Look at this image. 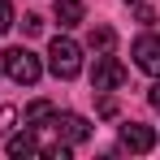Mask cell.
Returning <instances> with one entry per match:
<instances>
[{
  "label": "cell",
  "instance_id": "obj_7",
  "mask_svg": "<svg viewBox=\"0 0 160 160\" xmlns=\"http://www.w3.org/2000/svg\"><path fill=\"white\" fill-rule=\"evenodd\" d=\"M9 156L13 160H22V156H43V147H39V138H35V130H22V134H13L9 143Z\"/></svg>",
  "mask_w": 160,
  "mask_h": 160
},
{
  "label": "cell",
  "instance_id": "obj_9",
  "mask_svg": "<svg viewBox=\"0 0 160 160\" xmlns=\"http://www.w3.org/2000/svg\"><path fill=\"white\" fill-rule=\"evenodd\" d=\"M87 43H91L95 56H104V52L117 48V30H112V26H91V39H87Z\"/></svg>",
  "mask_w": 160,
  "mask_h": 160
},
{
  "label": "cell",
  "instance_id": "obj_14",
  "mask_svg": "<svg viewBox=\"0 0 160 160\" xmlns=\"http://www.w3.org/2000/svg\"><path fill=\"white\" fill-rule=\"evenodd\" d=\"M100 117H117V100L112 95H100Z\"/></svg>",
  "mask_w": 160,
  "mask_h": 160
},
{
  "label": "cell",
  "instance_id": "obj_17",
  "mask_svg": "<svg viewBox=\"0 0 160 160\" xmlns=\"http://www.w3.org/2000/svg\"><path fill=\"white\" fill-rule=\"evenodd\" d=\"M126 4H143V0H126Z\"/></svg>",
  "mask_w": 160,
  "mask_h": 160
},
{
  "label": "cell",
  "instance_id": "obj_12",
  "mask_svg": "<svg viewBox=\"0 0 160 160\" xmlns=\"http://www.w3.org/2000/svg\"><path fill=\"white\" fill-rule=\"evenodd\" d=\"M13 22H18V18H13V4H9V0H0V35L13 26Z\"/></svg>",
  "mask_w": 160,
  "mask_h": 160
},
{
  "label": "cell",
  "instance_id": "obj_1",
  "mask_svg": "<svg viewBox=\"0 0 160 160\" xmlns=\"http://www.w3.org/2000/svg\"><path fill=\"white\" fill-rule=\"evenodd\" d=\"M48 69H52L56 78H78L82 74V48L74 39H65V35H56L52 43H48Z\"/></svg>",
  "mask_w": 160,
  "mask_h": 160
},
{
  "label": "cell",
  "instance_id": "obj_4",
  "mask_svg": "<svg viewBox=\"0 0 160 160\" xmlns=\"http://www.w3.org/2000/svg\"><path fill=\"white\" fill-rule=\"evenodd\" d=\"M130 52H134V65H138L143 74L160 78V35H152V30H147V35H138Z\"/></svg>",
  "mask_w": 160,
  "mask_h": 160
},
{
  "label": "cell",
  "instance_id": "obj_8",
  "mask_svg": "<svg viewBox=\"0 0 160 160\" xmlns=\"http://www.w3.org/2000/svg\"><path fill=\"white\" fill-rule=\"evenodd\" d=\"M82 18H87V4L82 0H56V22L69 30V26H78Z\"/></svg>",
  "mask_w": 160,
  "mask_h": 160
},
{
  "label": "cell",
  "instance_id": "obj_16",
  "mask_svg": "<svg viewBox=\"0 0 160 160\" xmlns=\"http://www.w3.org/2000/svg\"><path fill=\"white\" fill-rule=\"evenodd\" d=\"M147 100H152V108H156V112H160V82H156V87H152V91H147Z\"/></svg>",
  "mask_w": 160,
  "mask_h": 160
},
{
  "label": "cell",
  "instance_id": "obj_11",
  "mask_svg": "<svg viewBox=\"0 0 160 160\" xmlns=\"http://www.w3.org/2000/svg\"><path fill=\"white\" fill-rule=\"evenodd\" d=\"M18 26H22V35H39V30H43V22H39V18H35V13H26V18H18Z\"/></svg>",
  "mask_w": 160,
  "mask_h": 160
},
{
  "label": "cell",
  "instance_id": "obj_2",
  "mask_svg": "<svg viewBox=\"0 0 160 160\" xmlns=\"http://www.w3.org/2000/svg\"><path fill=\"white\" fill-rule=\"evenodd\" d=\"M0 69L18 82V87H35V82H39V74H43L39 56L30 52V48H9V52L0 56Z\"/></svg>",
  "mask_w": 160,
  "mask_h": 160
},
{
  "label": "cell",
  "instance_id": "obj_13",
  "mask_svg": "<svg viewBox=\"0 0 160 160\" xmlns=\"http://www.w3.org/2000/svg\"><path fill=\"white\" fill-rule=\"evenodd\" d=\"M13 121H18V112H13V108H0V134L13 130Z\"/></svg>",
  "mask_w": 160,
  "mask_h": 160
},
{
  "label": "cell",
  "instance_id": "obj_5",
  "mask_svg": "<svg viewBox=\"0 0 160 160\" xmlns=\"http://www.w3.org/2000/svg\"><path fill=\"white\" fill-rule=\"evenodd\" d=\"M52 134L61 143L74 147V143H87V138H91V126L82 121L78 112H52Z\"/></svg>",
  "mask_w": 160,
  "mask_h": 160
},
{
  "label": "cell",
  "instance_id": "obj_10",
  "mask_svg": "<svg viewBox=\"0 0 160 160\" xmlns=\"http://www.w3.org/2000/svg\"><path fill=\"white\" fill-rule=\"evenodd\" d=\"M56 108L48 104V100H35V104H26V126H43V121H52Z\"/></svg>",
  "mask_w": 160,
  "mask_h": 160
},
{
  "label": "cell",
  "instance_id": "obj_3",
  "mask_svg": "<svg viewBox=\"0 0 160 160\" xmlns=\"http://www.w3.org/2000/svg\"><path fill=\"white\" fill-rule=\"evenodd\" d=\"M126 65L117 61L112 52H104V56H95V69H91V87L95 91H117V87H126Z\"/></svg>",
  "mask_w": 160,
  "mask_h": 160
},
{
  "label": "cell",
  "instance_id": "obj_6",
  "mask_svg": "<svg viewBox=\"0 0 160 160\" xmlns=\"http://www.w3.org/2000/svg\"><path fill=\"white\" fill-rule=\"evenodd\" d=\"M121 147L134 152V156H143V152L156 147V134L147 130V126H138V121H130V126H121Z\"/></svg>",
  "mask_w": 160,
  "mask_h": 160
},
{
  "label": "cell",
  "instance_id": "obj_15",
  "mask_svg": "<svg viewBox=\"0 0 160 160\" xmlns=\"http://www.w3.org/2000/svg\"><path fill=\"white\" fill-rule=\"evenodd\" d=\"M134 9H138V22H143V26H152V22H156V13H152L147 4H134Z\"/></svg>",
  "mask_w": 160,
  "mask_h": 160
}]
</instances>
